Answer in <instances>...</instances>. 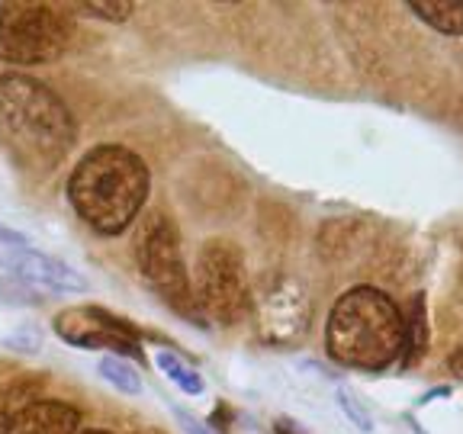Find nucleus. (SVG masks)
<instances>
[{"label": "nucleus", "instance_id": "1", "mask_svg": "<svg viewBox=\"0 0 463 434\" xmlns=\"http://www.w3.org/2000/svg\"><path fill=\"white\" fill-rule=\"evenodd\" d=\"M0 142L23 167L49 171L78 142V123L65 100L29 74H0Z\"/></svg>", "mask_w": 463, "mask_h": 434}, {"label": "nucleus", "instance_id": "2", "mask_svg": "<svg viewBox=\"0 0 463 434\" xmlns=\"http://www.w3.org/2000/svg\"><path fill=\"white\" fill-rule=\"evenodd\" d=\"M148 167L126 145H97L68 177L74 212L100 235H123L148 200Z\"/></svg>", "mask_w": 463, "mask_h": 434}, {"label": "nucleus", "instance_id": "3", "mask_svg": "<svg viewBox=\"0 0 463 434\" xmlns=\"http://www.w3.org/2000/svg\"><path fill=\"white\" fill-rule=\"evenodd\" d=\"M328 357L351 370H386L405 354V318L376 287L341 293L326 326Z\"/></svg>", "mask_w": 463, "mask_h": 434}, {"label": "nucleus", "instance_id": "4", "mask_svg": "<svg viewBox=\"0 0 463 434\" xmlns=\"http://www.w3.org/2000/svg\"><path fill=\"white\" fill-rule=\"evenodd\" d=\"M190 283H194V299L200 316L216 322V326H235L248 312H254L245 258L232 241H206L196 254Z\"/></svg>", "mask_w": 463, "mask_h": 434}, {"label": "nucleus", "instance_id": "5", "mask_svg": "<svg viewBox=\"0 0 463 434\" xmlns=\"http://www.w3.org/2000/svg\"><path fill=\"white\" fill-rule=\"evenodd\" d=\"M136 264L174 312L203 318L194 299V283L181 258V239L165 212H145L136 225Z\"/></svg>", "mask_w": 463, "mask_h": 434}, {"label": "nucleus", "instance_id": "6", "mask_svg": "<svg viewBox=\"0 0 463 434\" xmlns=\"http://www.w3.org/2000/svg\"><path fill=\"white\" fill-rule=\"evenodd\" d=\"M68 45L65 20L45 4H4L0 7V61L7 65H49Z\"/></svg>", "mask_w": 463, "mask_h": 434}, {"label": "nucleus", "instance_id": "7", "mask_svg": "<svg viewBox=\"0 0 463 434\" xmlns=\"http://www.w3.org/2000/svg\"><path fill=\"white\" fill-rule=\"evenodd\" d=\"M254 316H258L260 341H268V344L277 347H289L306 335L312 309L303 287L280 277L270 287H264V293L254 299Z\"/></svg>", "mask_w": 463, "mask_h": 434}, {"label": "nucleus", "instance_id": "8", "mask_svg": "<svg viewBox=\"0 0 463 434\" xmlns=\"http://www.w3.org/2000/svg\"><path fill=\"white\" fill-rule=\"evenodd\" d=\"M55 335L74 347L87 351H109V354L142 357V347L126 322L103 309H65L55 316Z\"/></svg>", "mask_w": 463, "mask_h": 434}, {"label": "nucleus", "instance_id": "9", "mask_svg": "<svg viewBox=\"0 0 463 434\" xmlns=\"http://www.w3.org/2000/svg\"><path fill=\"white\" fill-rule=\"evenodd\" d=\"M0 268H7L20 283H29V287H39V289H52V293H84V289L90 287L78 270L68 268L65 260L49 258V254L33 251V248L4 251L0 254Z\"/></svg>", "mask_w": 463, "mask_h": 434}, {"label": "nucleus", "instance_id": "10", "mask_svg": "<svg viewBox=\"0 0 463 434\" xmlns=\"http://www.w3.org/2000/svg\"><path fill=\"white\" fill-rule=\"evenodd\" d=\"M14 434H80V412L61 399H36L14 415Z\"/></svg>", "mask_w": 463, "mask_h": 434}, {"label": "nucleus", "instance_id": "11", "mask_svg": "<svg viewBox=\"0 0 463 434\" xmlns=\"http://www.w3.org/2000/svg\"><path fill=\"white\" fill-rule=\"evenodd\" d=\"M405 7L434 33L463 36V0H412Z\"/></svg>", "mask_w": 463, "mask_h": 434}, {"label": "nucleus", "instance_id": "12", "mask_svg": "<svg viewBox=\"0 0 463 434\" xmlns=\"http://www.w3.org/2000/svg\"><path fill=\"white\" fill-rule=\"evenodd\" d=\"M155 363H158V367L165 370V376L181 392H187V396H203L206 383H203V376L196 373V370L190 367L187 361H181V357L171 354V351H158V354H155Z\"/></svg>", "mask_w": 463, "mask_h": 434}, {"label": "nucleus", "instance_id": "13", "mask_svg": "<svg viewBox=\"0 0 463 434\" xmlns=\"http://www.w3.org/2000/svg\"><path fill=\"white\" fill-rule=\"evenodd\" d=\"M97 373H100L113 390L126 392V396H138V392H142V376H138V370L129 367L126 361H119V357H100V361H97Z\"/></svg>", "mask_w": 463, "mask_h": 434}, {"label": "nucleus", "instance_id": "14", "mask_svg": "<svg viewBox=\"0 0 463 434\" xmlns=\"http://www.w3.org/2000/svg\"><path fill=\"white\" fill-rule=\"evenodd\" d=\"M428 344V318H425V297H415L409 318H405V361L412 363L425 354Z\"/></svg>", "mask_w": 463, "mask_h": 434}, {"label": "nucleus", "instance_id": "15", "mask_svg": "<svg viewBox=\"0 0 463 434\" xmlns=\"http://www.w3.org/2000/svg\"><path fill=\"white\" fill-rule=\"evenodd\" d=\"M335 399H338V409L347 415V421H351L357 431H364V434L373 431V419H370L367 405H364L354 392L347 390V386H338V390H335Z\"/></svg>", "mask_w": 463, "mask_h": 434}, {"label": "nucleus", "instance_id": "16", "mask_svg": "<svg viewBox=\"0 0 463 434\" xmlns=\"http://www.w3.org/2000/svg\"><path fill=\"white\" fill-rule=\"evenodd\" d=\"M80 10L90 16H97V20H109V23H126L132 16V4H126V0H103V4H97V0H87V4H80Z\"/></svg>", "mask_w": 463, "mask_h": 434}, {"label": "nucleus", "instance_id": "17", "mask_svg": "<svg viewBox=\"0 0 463 434\" xmlns=\"http://www.w3.org/2000/svg\"><path fill=\"white\" fill-rule=\"evenodd\" d=\"M7 347H16V351H26V354H36L39 347H43V335H39L36 326H23L16 335H10L7 341H4Z\"/></svg>", "mask_w": 463, "mask_h": 434}, {"label": "nucleus", "instance_id": "18", "mask_svg": "<svg viewBox=\"0 0 463 434\" xmlns=\"http://www.w3.org/2000/svg\"><path fill=\"white\" fill-rule=\"evenodd\" d=\"M171 412H174V421L181 425V431H184V434H216V431H213V425L200 421L196 415L184 412V409H171Z\"/></svg>", "mask_w": 463, "mask_h": 434}, {"label": "nucleus", "instance_id": "19", "mask_svg": "<svg viewBox=\"0 0 463 434\" xmlns=\"http://www.w3.org/2000/svg\"><path fill=\"white\" fill-rule=\"evenodd\" d=\"M0 241H7V245H14V248H26V245H29L26 235H20V231L7 229L4 222H0Z\"/></svg>", "mask_w": 463, "mask_h": 434}, {"label": "nucleus", "instance_id": "20", "mask_svg": "<svg viewBox=\"0 0 463 434\" xmlns=\"http://www.w3.org/2000/svg\"><path fill=\"white\" fill-rule=\"evenodd\" d=\"M0 434H14V412L7 405H0Z\"/></svg>", "mask_w": 463, "mask_h": 434}, {"label": "nucleus", "instance_id": "21", "mask_svg": "<svg viewBox=\"0 0 463 434\" xmlns=\"http://www.w3.org/2000/svg\"><path fill=\"white\" fill-rule=\"evenodd\" d=\"M448 367H450V373H454V376H460V380H463V344L457 347L454 354H450Z\"/></svg>", "mask_w": 463, "mask_h": 434}, {"label": "nucleus", "instance_id": "22", "mask_svg": "<svg viewBox=\"0 0 463 434\" xmlns=\"http://www.w3.org/2000/svg\"><path fill=\"white\" fill-rule=\"evenodd\" d=\"M80 434H109V431H103V428H84Z\"/></svg>", "mask_w": 463, "mask_h": 434}, {"label": "nucleus", "instance_id": "23", "mask_svg": "<svg viewBox=\"0 0 463 434\" xmlns=\"http://www.w3.org/2000/svg\"><path fill=\"white\" fill-rule=\"evenodd\" d=\"M280 434H289V431H287V428H283V425H280Z\"/></svg>", "mask_w": 463, "mask_h": 434}]
</instances>
